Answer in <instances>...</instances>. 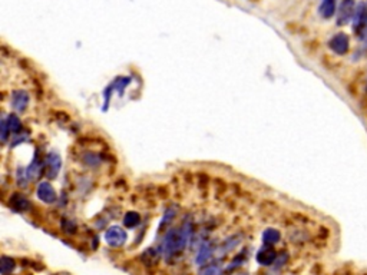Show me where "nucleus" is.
Wrapping results in <instances>:
<instances>
[{
  "label": "nucleus",
  "mask_w": 367,
  "mask_h": 275,
  "mask_svg": "<svg viewBox=\"0 0 367 275\" xmlns=\"http://www.w3.org/2000/svg\"><path fill=\"white\" fill-rule=\"evenodd\" d=\"M192 232V224L189 219L183 222L181 228L170 229L162 241V254L167 260H171L175 255L181 254L185 250L189 237Z\"/></svg>",
  "instance_id": "1"
},
{
  "label": "nucleus",
  "mask_w": 367,
  "mask_h": 275,
  "mask_svg": "<svg viewBox=\"0 0 367 275\" xmlns=\"http://www.w3.org/2000/svg\"><path fill=\"white\" fill-rule=\"evenodd\" d=\"M353 32L359 37H366L367 33V4L360 1L356 6L355 16H353Z\"/></svg>",
  "instance_id": "2"
},
{
  "label": "nucleus",
  "mask_w": 367,
  "mask_h": 275,
  "mask_svg": "<svg viewBox=\"0 0 367 275\" xmlns=\"http://www.w3.org/2000/svg\"><path fill=\"white\" fill-rule=\"evenodd\" d=\"M126 240H128V234L125 232V229H122L121 227H111L105 234L106 244L109 247H112V248L122 247L126 242Z\"/></svg>",
  "instance_id": "3"
},
{
  "label": "nucleus",
  "mask_w": 367,
  "mask_h": 275,
  "mask_svg": "<svg viewBox=\"0 0 367 275\" xmlns=\"http://www.w3.org/2000/svg\"><path fill=\"white\" fill-rule=\"evenodd\" d=\"M356 11V3L355 0H342L340 7L337 11V24L343 26L350 22V19H353Z\"/></svg>",
  "instance_id": "4"
},
{
  "label": "nucleus",
  "mask_w": 367,
  "mask_h": 275,
  "mask_svg": "<svg viewBox=\"0 0 367 275\" xmlns=\"http://www.w3.org/2000/svg\"><path fill=\"white\" fill-rule=\"evenodd\" d=\"M329 46H330V49H332L336 55L343 56V55H346V53L349 52V47H350V39H349V36H347L346 33H337V34H334L332 39H330Z\"/></svg>",
  "instance_id": "5"
},
{
  "label": "nucleus",
  "mask_w": 367,
  "mask_h": 275,
  "mask_svg": "<svg viewBox=\"0 0 367 275\" xmlns=\"http://www.w3.org/2000/svg\"><path fill=\"white\" fill-rule=\"evenodd\" d=\"M60 165H62V162H60V156L57 155L56 152H50V153H47V156H46V159H45L46 176H47L49 179L56 178L57 173H59V169H60Z\"/></svg>",
  "instance_id": "6"
},
{
  "label": "nucleus",
  "mask_w": 367,
  "mask_h": 275,
  "mask_svg": "<svg viewBox=\"0 0 367 275\" xmlns=\"http://www.w3.org/2000/svg\"><path fill=\"white\" fill-rule=\"evenodd\" d=\"M37 198L42 202H45V204H53L56 201V192H55V189L50 185V182L43 181V182L39 183V186H37Z\"/></svg>",
  "instance_id": "7"
},
{
  "label": "nucleus",
  "mask_w": 367,
  "mask_h": 275,
  "mask_svg": "<svg viewBox=\"0 0 367 275\" xmlns=\"http://www.w3.org/2000/svg\"><path fill=\"white\" fill-rule=\"evenodd\" d=\"M277 252L271 248V247H267V245H264L263 248L258 251L257 254V261L260 265H264V267H270V265H273L275 263V260H277Z\"/></svg>",
  "instance_id": "8"
},
{
  "label": "nucleus",
  "mask_w": 367,
  "mask_h": 275,
  "mask_svg": "<svg viewBox=\"0 0 367 275\" xmlns=\"http://www.w3.org/2000/svg\"><path fill=\"white\" fill-rule=\"evenodd\" d=\"M214 245L211 244V242H205L201 248H199V251L196 252V257H195V263L198 264V265H205L206 263H209V260L212 258V255H214Z\"/></svg>",
  "instance_id": "9"
},
{
  "label": "nucleus",
  "mask_w": 367,
  "mask_h": 275,
  "mask_svg": "<svg viewBox=\"0 0 367 275\" xmlns=\"http://www.w3.org/2000/svg\"><path fill=\"white\" fill-rule=\"evenodd\" d=\"M29 105V95L27 92L17 91L11 95V106L17 111V112H23Z\"/></svg>",
  "instance_id": "10"
},
{
  "label": "nucleus",
  "mask_w": 367,
  "mask_h": 275,
  "mask_svg": "<svg viewBox=\"0 0 367 275\" xmlns=\"http://www.w3.org/2000/svg\"><path fill=\"white\" fill-rule=\"evenodd\" d=\"M336 0H323L319 7V13L323 19H332L333 16L336 14Z\"/></svg>",
  "instance_id": "11"
},
{
  "label": "nucleus",
  "mask_w": 367,
  "mask_h": 275,
  "mask_svg": "<svg viewBox=\"0 0 367 275\" xmlns=\"http://www.w3.org/2000/svg\"><path fill=\"white\" fill-rule=\"evenodd\" d=\"M263 244L264 245H267V247H271V245H275L280 238H281V234H280V231L278 229H274V228H268L265 229L263 232Z\"/></svg>",
  "instance_id": "12"
},
{
  "label": "nucleus",
  "mask_w": 367,
  "mask_h": 275,
  "mask_svg": "<svg viewBox=\"0 0 367 275\" xmlns=\"http://www.w3.org/2000/svg\"><path fill=\"white\" fill-rule=\"evenodd\" d=\"M10 205L13 206L14 209H17V211H26V209L30 206V202L27 201L26 196H23V195L20 194H14L11 196Z\"/></svg>",
  "instance_id": "13"
},
{
  "label": "nucleus",
  "mask_w": 367,
  "mask_h": 275,
  "mask_svg": "<svg viewBox=\"0 0 367 275\" xmlns=\"http://www.w3.org/2000/svg\"><path fill=\"white\" fill-rule=\"evenodd\" d=\"M139 222H141V217H139V214L134 212V211L128 212L124 218V225L126 228H135L139 225Z\"/></svg>",
  "instance_id": "14"
},
{
  "label": "nucleus",
  "mask_w": 367,
  "mask_h": 275,
  "mask_svg": "<svg viewBox=\"0 0 367 275\" xmlns=\"http://www.w3.org/2000/svg\"><path fill=\"white\" fill-rule=\"evenodd\" d=\"M14 267H16L14 260H11L9 257H1V260H0V271H1V274H10L11 271L14 270Z\"/></svg>",
  "instance_id": "15"
},
{
  "label": "nucleus",
  "mask_w": 367,
  "mask_h": 275,
  "mask_svg": "<svg viewBox=\"0 0 367 275\" xmlns=\"http://www.w3.org/2000/svg\"><path fill=\"white\" fill-rule=\"evenodd\" d=\"M26 171H27V175H29L30 179H34V178L39 176V173H40V162L37 159V156L34 158L33 162L29 165V168H27Z\"/></svg>",
  "instance_id": "16"
},
{
  "label": "nucleus",
  "mask_w": 367,
  "mask_h": 275,
  "mask_svg": "<svg viewBox=\"0 0 367 275\" xmlns=\"http://www.w3.org/2000/svg\"><path fill=\"white\" fill-rule=\"evenodd\" d=\"M240 235H234V237H231L228 238L227 241H224V244H222V248H221V251L222 254H225V252L231 251V250H234L237 245H238V242H240Z\"/></svg>",
  "instance_id": "17"
},
{
  "label": "nucleus",
  "mask_w": 367,
  "mask_h": 275,
  "mask_svg": "<svg viewBox=\"0 0 367 275\" xmlns=\"http://www.w3.org/2000/svg\"><path fill=\"white\" fill-rule=\"evenodd\" d=\"M7 125H9V128H10V132H19L20 131V128H22V122H20V119L16 116V115H10L7 119Z\"/></svg>",
  "instance_id": "18"
},
{
  "label": "nucleus",
  "mask_w": 367,
  "mask_h": 275,
  "mask_svg": "<svg viewBox=\"0 0 367 275\" xmlns=\"http://www.w3.org/2000/svg\"><path fill=\"white\" fill-rule=\"evenodd\" d=\"M199 275H222V270L219 265H206L204 267L201 271H199Z\"/></svg>",
  "instance_id": "19"
},
{
  "label": "nucleus",
  "mask_w": 367,
  "mask_h": 275,
  "mask_svg": "<svg viewBox=\"0 0 367 275\" xmlns=\"http://www.w3.org/2000/svg\"><path fill=\"white\" fill-rule=\"evenodd\" d=\"M30 178H29V175H27V171L26 169H22V168H19L17 169V182L20 186H24L27 181H29Z\"/></svg>",
  "instance_id": "20"
},
{
  "label": "nucleus",
  "mask_w": 367,
  "mask_h": 275,
  "mask_svg": "<svg viewBox=\"0 0 367 275\" xmlns=\"http://www.w3.org/2000/svg\"><path fill=\"white\" fill-rule=\"evenodd\" d=\"M10 131V128L7 125V121L6 119H3L1 121V140L3 142H6V139H7V132Z\"/></svg>",
  "instance_id": "21"
},
{
  "label": "nucleus",
  "mask_w": 367,
  "mask_h": 275,
  "mask_svg": "<svg viewBox=\"0 0 367 275\" xmlns=\"http://www.w3.org/2000/svg\"><path fill=\"white\" fill-rule=\"evenodd\" d=\"M287 260H288V255H287V254H283V255L277 257V260H275V263H277V267H278V268H280V267H283Z\"/></svg>",
  "instance_id": "22"
},
{
  "label": "nucleus",
  "mask_w": 367,
  "mask_h": 275,
  "mask_svg": "<svg viewBox=\"0 0 367 275\" xmlns=\"http://www.w3.org/2000/svg\"><path fill=\"white\" fill-rule=\"evenodd\" d=\"M175 214H177L175 211H172V209H170V211H168V212L165 214V217H164V221H162V225H165V224H168V222L171 221V218L172 217H175Z\"/></svg>",
  "instance_id": "23"
},
{
  "label": "nucleus",
  "mask_w": 367,
  "mask_h": 275,
  "mask_svg": "<svg viewBox=\"0 0 367 275\" xmlns=\"http://www.w3.org/2000/svg\"><path fill=\"white\" fill-rule=\"evenodd\" d=\"M366 40H367V33H366Z\"/></svg>",
  "instance_id": "24"
}]
</instances>
